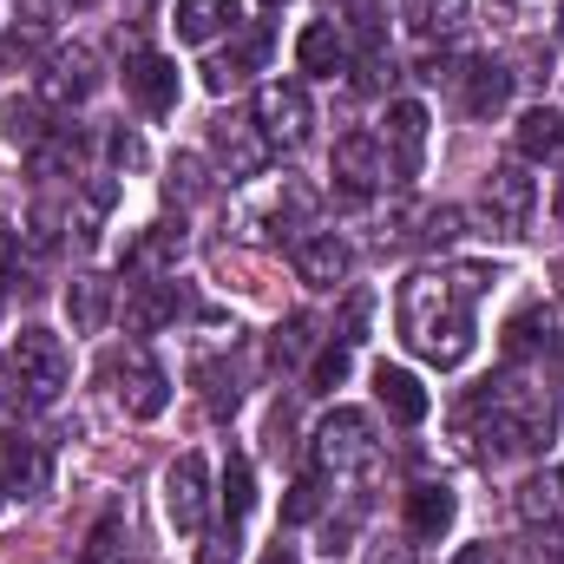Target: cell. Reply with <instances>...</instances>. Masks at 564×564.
Returning <instances> with one entry per match:
<instances>
[{"instance_id":"cell-1","label":"cell","mask_w":564,"mask_h":564,"mask_svg":"<svg viewBox=\"0 0 564 564\" xmlns=\"http://www.w3.org/2000/svg\"><path fill=\"white\" fill-rule=\"evenodd\" d=\"M486 289V270H414L401 282V302H394V322H401V341L433 361V368H459L473 355V295Z\"/></svg>"},{"instance_id":"cell-2","label":"cell","mask_w":564,"mask_h":564,"mask_svg":"<svg viewBox=\"0 0 564 564\" xmlns=\"http://www.w3.org/2000/svg\"><path fill=\"white\" fill-rule=\"evenodd\" d=\"M466 433L486 459L539 453L558 433V401H552V388H532V381H486L466 401Z\"/></svg>"},{"instance_id":"cell-3","label":"cell","mask_w":564,"mask_h":564,"mask_svg":"<svg viewBox=\"0 0 564 564\" xmlns=\"http://www.w3.org/2000/svg\"><path fill=\"white\" fill-rule=\"evenodd\" d=\"M66 375H73L66 341L53 328H20V341H13V381L26 388V401H53L66 388Z\"/></svg>"},{"instance_id":"cell-4","label":"cell","mask_w":564,"mask_h":564,"mask_svg":"<svg viewBox=\"0 0 564 564\" xmlns=\"http://www.w3.org/2000/svg\"><path fill=\"white\" fill-rule=\"evenodd\" d=\"M315 466H322V473L375 466V421H368L361 408H335L328 421L315 426Z\"/></svg>"},{"instance_id":"cell-5","label":"cell","mask_w":564,"mask_h":564,"mask_svg":"<svg viewBox=\"0 0 564 564\" xmlns=\"http://www.w3.org/2000/svg\"><path fill=\"white\" fill-rule=\"evenodd\" d=\"M106 375L119 381V408H126L132 421H158V414L171 408V381H164V368H158L144 348L112 355V368H106Z\"/></svg>"},{"instance_id":"cell-6","label":"cell","mask_w":564,"mask_h":564,"mask_svg":"<svg viewBox=\"0 0 564 564\" xmlns=\"http://www.w3.org/2000/svg\"><path fill=\"white\" fill-rule=\"evenodd\" d=\"M532 204H539L532 171H525V164H492V177H486V191H479L486 224H492V230H506V237H519V230H525V217H532Z\"/></svg>"},{"instance_id":"cell-7","label":"cell","mask_w":564,"mask_h":564,"mask_svg":"<svg viewBox=\"0 0 564 564\" xmlns=\"http://www.w3.org/2000/svg\"><path fill=\"white\" fill-rule=\"evenodd\" d=\"M164 519L177 532H204V519H210V466L197 453L171 459V473H164Z\"/></svg>"},{"instance_id":"cell-8","label":"cell","mask_w":564,"mask_h":564,"mask_svg":"<svg viewBox=\"0 0 564 564\" xmlns=\"http://www.w3.org/2000/svg\"><path fill=\"white\" fill-rule=\"evenodd\" d=\"M381 151H388V177H394V184L421 177V164H426V106L421 99H394V106H388Z\"/></svg>"},{"instance_id":"cell-9","label":"cell","mask_w":564,"mask_h":564,"mask_svg":"<svg viewBox=\"0 0 564 564\" xmlns=\"http://www.w3.org/2000/svg\"><path fill=\"white\" fill-rule=\"evenodd\" d=\"M257 132L270 144L308 139V93H302L295 79H263V86H257Z\"/></svg>"},{"instance_id":"cell-10","label":"cell","mask_w":564,"mask_h":564,"mask_svg":"<svg viewBox=\"0 0 564 564\" xmlns=\"http://www.w3.org/2000/svg\"><path fill=\"white\" fill-rule=\"evenodd\" d=\"M210 158L224 164V177H257L270 164V139L257 132V119H217L210 126Z\"/></svg>"},{"instance_id":"cell-11","label":"cell","mask_w":564,"mask_h":564,"mask_svg":"<svg viewBox=\"0 0 564 564\" xmlns=\"http://www.w3.org/2000/svg\"><path fill=\"white\" fill-rule=\"evenodd\" d=\"M335 184L348 197H368V191L388 184V151H381L375 132H348V139L335 144Z\"/></svg>"},{"instance_id":"cell-12","label":"cell","mask_w":564,"mask_h":564,"mask_svg":"<svg viewBox=\"0 0 564 564\" xmlns=\"http://www.w3.org/2000/svg\"><path fill=\"white\" fill-rule=\"evenodd\" d=\"M126 93L139 99L144 119H171V112H177V66H171L164 53H132V66H126Z\"/></svg>"},{"instance_id":"cell-13","label":"cell","mask_w":564,"mask_h":564,"mask_svg":"<svg viewBox=\"0 0 564 564\" xmlns=\"http://www.w3.org/2000/svg\"><path fill=\"white\" fill-rule=\"evenodd\" d=\"M289 263H295V276L308 282V289H335V282H348V243L335 237V230H315V237H295V250H289Z\"/></svg>"},{"instance_id":"cell-14","label":"cell","mask_w":564,"mask_h":564,"mask_svg":"<svg viewBox=\"0 0 564 564\" xmlns=\"http://www.w3.org/2000/svg\"><path fill=\"white\" fill-rule=\"evenodd\" d=\"M93 86H99V53H93V46H66V53H53L46 73H40V99H53V106L86 99Z\"/></svg>"},{"instance_id":"cell-15","label":"cell","mask_w":564,"mask_h":564,"mask_svg":"<svg viewBox=\"0 0 564 564\" xmlns=\"http://www.w3.org/2000/svg\"><path fill=\"white\" fill-rule=\"evenodd\" d=\"M295 66H302V73H315V79L348 73V33H341L335 20H308V26H302V40H295Z\"/></svg>"},{"instance_id":"cell-16","label":"cell","mask_w":564,"mask_h":564,"mask_svg":"<svg viewBox=\"0 0 564 564\" xmlns=\"http://www.w3.org/2000/svg\"><path fill=\"white\" fill-rule=\"evenodd\" d=\"M375 401L388 408V421H394V426H421L426 408H433V401H426V388H421V375L388 368V361L375 368Z\"/></svg>"},{"instance_id":"cell-17","label":"cell","mask_w":564,"mask_h":564,"mask_svg":"<svg viewBox=\"0 0 564 564\" xmlns=\"http://www.w3.org/2000/svg\"><path fill=\"white\" fill-rule=\"evenodd\" d=\"M243 20V7L237 0H177V13H171V26H177V40L184 46H210L217 33H230Z\"/></svg>"},{"instance_id":"cell-18","label":"cell","mask_w":564,"mask_h":564,"mask_svg":"<svg viewBox=\"0 0 564 564\" xmlns=\"http://www.w3.org/2000/svg\"><path fill=\"white\" fill-rule=\"evenodd\" d=\"M453 512H459V499H453V486H440V479H421V486L408 492V532L426 539V545L453 532Z\"/></svg>"},{"instance_id":"cell-19","label":"cell","mask_w":564,"mask_h":564,"mask_svg":"<svg viewBox=\"0 0 564 564\" xmlns=\"http://www.w3.org/2000/svg\"><path fill=\"white\" fill-rule=\"evenodd\" d=\"M263 59H270V26H250L224 59H210V66H204V86H210V93H230V86H243Z\"/></svg>"},{"instance_id":"cell-20","label":"cell","mask_w":564,"mask_h":564,"mask_svg":"<svg viewBox=\"0 0 564 564\" xmlns=\"http://www.w3.org/2000/svg\"><path fill=\"white\" fill-rule=\"evenodd\" d=\"M459 99H466L473 119H492V112H506V99H512V73H506L499 59H473V66L459 73Z\"/></svg>"},{"instance_id":"cell-21","label":"cell","mask_w":564,"mask_h":564,"mask_svg":"<svg viewBox=\"0 0 564 564\" xmlns=\"http://www.w3.org/2000/svg\"><path fill=\"white\" fill-rule=\"evenodd\" d=\"M164 322H177V282H132V295H126V328L132 335H158Z\"/></svg>"},{"instance_id":"cell-22","label":"cell","mask_w":564,"mask_h":564,"mask_svg":"<svg viewBox=\"0 0 564 564\" xmlns=\"http://www.w3.org/2000/svg\"><path fill=\"white\" fill-rule=\"evenodd\" d=\"M512 144H519V158H525V164H545V158H564V112H558V106H532V112L519 119V132H512Z\"/></svg>"},{"instance_id":"cell-23","label":"cell","mask_w":564,"mask_h":564,"mask_svg":"<svg viewBox=\"0 0 564 564\" xmlns=\"http://www.w3.org/2000/svg\"><path fill=\"white\" fill-rule=\"evenodd\" d=\"M519 519L525 525H564V466H545V473H532L525 486H519Z\"/></svg>"},{"instance_id":"cell-24","label":"cell","mask_w":564,"mask_h":564,"mask_svg":"<svg viewBox=\"0 0 564 564\" xmlns=\"http://www.w3.org/2000/svg\"><path fill=\"white\" fill-rule=\"evenodd\" d=\"M66 315H73L79 335H99V328L112 322V282L106 276H73V289H66Z\"/></svg>"},{"instance_id":"cell-25","label":"cell","mask_w":564,"mask_h":564,"mask_svg":"<svg viewBox=\"0 0 564 564\" xmlns=\"http://www.w3.org/2000/svg\"><path fill=\"white\" fill-rule=\"evenodd\" d=\"M0 139L20 144V151H40V144L53 139V132H46L40 99H0Z\"/></svg>"},{"instance_id":"cell-26","label":"cell","mask_w":564,"mask_h":564,"mask_svg":"<svg viewBox=\"0 0 564 564\" xmlns=\"http://www.w3.org/2000/svg\"><path fill=\"white\" fill-rule=\"evenodd\" d=\"M7 473H13V492L33 499V492L46 486V453H40V440H20V433H13V440H7Z\"/></svg>"},{"instance_id":"cell-27","label":"cell","mask_w":564,"mask_h":564,"mask_svg":"<svg viewBox=\"0 0 564 564\" xmlns=\"http://www.w3.org/2000/svg\"><path fill=\"white\" fill-rule=\"evenodd\" d=\"M250 506H257L250 459H243V453H230V466H224V519H230V525H243V519H250Z\"/></svg>"},{"instance_id":"cell-28","label":"cell","mask_w":564,"mask_h":564,"mask_svg":"<svg viewBox=\"0 0 564 564\" xmlns=\"http://www.w3.org/2000/svg\"><path fill=\"white\" fill-rule=\"evenodd\" d=\"M79 564H126V519H119V512H106V519L86 532Z\"/></svg>"},{"instance_id":"cell-29","label":"cell","mask_w":564,"mask_h":564,"mask_svg":"<svg viewBox=\"0 0 564 564\" xmlns=\"http://www.w3.org/2000/svg\"><path fill=\"white\" fill-rule=\"evenodd\" d=\"M348 381V341H328L315 361H308V394H335Z\"/></svg>"},{"instance_id":"cell-30","label":"cell","mask_w":564,"mask_h":564,"mask_svg":"<svg viewBox=\"0 0 564 564\" xmlns=\"http://www.w3.org/2000/svg\"><path fill=\"white\" fill-rule=\"evenodd\" d=\"M308 335H315V322H308V315H289V322L276 328V341H270V361H276V368H289V361H302Z\"/></svg>"},{"instance_id":"cell-31","label":"cell","mask_w":564,"mask_h":564,"mask_svg":"<svg viewBox=\"0 0 564 564\" xmlns=\"http://www.w3.org/2000/svg\"><path fill=\"white\" fill-rule=\"evenodd\" d=\"M315 512H322V479H295L289 499H282V519H289V525H308Z\"/></svg>"},{"instance_id":"cell-32","label":"cell","mask_w":564,"mask_h":564,"mask_svg":"<svg viewBox=\"0 0 564 564\" xmlns=\"http://www.w3.org/2000/svg\"><path fill=\"white\" fill-rule=\"evenodd\" d=\"M177 243H184V237H177V230H171V224H158V230H151V237H144L139 250H132V263H139V270H158V263H164V257H177Z\"/></svg>"},{"instance_id":"cell-33","label":"cell","mask_w":564,"mask_h":564,"mask_svg":"<svg viewBox=\"0 0 564 564\" xmlns=\"http://www.w3.org/2000/svg\"><path fill=\"white\" fill-rule=\"evenodd\" d=\"M539 328H552L539 308H532V315H519V322L506 328V348H512V355H532V348H539Z\"/></svg>"},{"instance_id":"cell-34","label":"cell","mask_w":564,"mask_h":564,"mask_svg":"<svg viewBox=\"0 0 564 564\" xmlns=\"http://www.w3.org/2000/svg\"><path fill=\"white\" fill-rule=\"evenodd\" d=\"M368 308H375V295H368V289H355V295H348V315H341V341H348V348L361 341V328H368Z\"/></svg>"},{"instance_id":"cell-35","label":"cell","mask_w":564,"mask_h":564,"mask_svg":"<svg viewBox=\"0 0 564 564\" xmlns=\"http://www.w3.org/2000/svg\"><path fill=\"white\" fill-rule=\"evenodd\" d=\"M421 237H433V243H453V237H459V210H453V204L426 210V230H421Z\"/></svg>"},{"instance_id":"cell-36","label":"cell","mask_w":564,"mask_h":564,"mask_svg":"<svg viewBox=\"0 0 564 564\" xmlns=\"http://www.w3.org/2000/svg\"><path fill=\"white\" fill-rule=\"evenodd\" d=\"M197 564H237V525H224V532L197 552Z\"/></svg>"},{"instance_id":"cell-37","label":"cell","mask_w":564,"mask_h":564,"mask_svg":"<svg viewBox=\"0 0 564 564\" xmlns=\"http://www.w3.org/2000/svg\"><path fill=\"white\" fill-rule=\"evenodd\" d=\"M33 46H40V33L26 26V33H7L0 40V66H13V59H33Z\"/></svg>"},{"instance_id":"cell-38","label":"cell","mask_w":564,"mask_h":564,"mask_svg":"<svg viewBox=\"0 0 564 564\" xmlns=\"http://www.w3.org/2000/svg\"><path fill=\"white\" fill-rule=\"evenodd\" d=\"M106 151H112V164H126V171H132V164H144V144L132 139V132H112V139H106Z\"/></svg>"},{"instance_id":"cell-39","label":"cell","mask_w":564,"mask_h":564,"mask_svg":"<svg viewBox=\"0 0 564 564\" xmlns=\"http://www.w3.org/2000/svg\"><path fill=\"white\" fill-rule=\"evenodd\" d=\"M171 197H197V158H177L171 164Z\"/></svg>"},{"instance_id":"cell-40","label":"cell","mask_w":564,"mask_h":564,"mask_svg":"<svg viewBox=\"0 0 564 564\" xmlns=\"http://www.w3.org/2000/svg\"><path fill=\"white\" fill-rule=\"evenodd\" d=\"M368 564H408V545H375Z\"/></svg>"},{"instance_id":"cell-41","label":"cell","mask_w":564,"mask_h":564,"mask_svg":"<svg viewBox=\"0 0 564 564\" xmlns=\"http://www.w3.org/2000/svg\"><path fill=\"white\" fill-rule=\"evenodd\" d=\"M453 564H499V558H492V545H466Z\"/></svg>"},{"instance_id":"cell-42","label":"cell","mask_w":564,"mask_h":564,"mask_svg":"<svg viewBox=\"0 0 564 564\" xmlns=\"http://www.w3.org/2000/svg\"><path fill=\"white\" fill-rule=\"evenodd\" d=\"M263 564H295V545H270V552H263Z\"/></svg>"},{"instance_id":"cell-43","label":"cell","mask_w":564,"mask_h":564,"mask_svg":"<svg viewBox=\"0 0 564 564\" xmlns=\"http://www.w3.org/2000/svg\"><path fill=\"white\" fill-rule=\"evenodd\" d=\"M7 257H13V237H7V230H0V263H7Z\"/></svg>"},{"instance_id":"cell-44","label":"cell","mask_w":564,"mask_h":564,"mask_svg":"<svg viewBox=\"0 0 564 564\" xmlns=\"http://www.w3.org/2000/svg\"><path fill=\"white\" fill-rule=\"evenodd\" d=\"M558 217H564V177H558Z\"/></svg>"},{"instance_id":"cell-45","label":"cell","mask_w":564,"mask_h":564,"mask_svg":"<svg viewBox=\"0 0 564 564\" xmlns=\"http://www.w3.org/2000/svg\"><path fill=\"white\" fill-rule=\"evenodd\" d=\"M0 308H7V276H0Z\"/></svg>"},{"instance_id":"cell-46","label":"cell","mask_w":564,"mask_h":564,"mask_svg":"<svg viewBox=\"0 0 564 564\" xmlns=\"http://www.w3.org/2000/svg\"><path fill=\"white\" fill-rule=\"evenodd\" d=\"M73 7H99V0H73Z\"/></svg>"},{"instance_id":"cell-47","label":"cell","mask_w":564,"mask_h":564,"mask_svg":"<svg viewBox=\"0 0 564 564\" xmlns=\"http://www.w3.org/2000/svg\"><path fill=\"white\" fill-rule=\"evenodd\" d=\"M558 26H564V0H558Z\"/></svg>"},{"instance_id":"cell-48","label":"cell","mask_w":564,"mask_h":564,"mask_svg":"<svg viewBox=\"0 0 564 564\" xmlns=\"http://www.w3.org/2000/svg\"><path fill=\"white\" fill-rule=\"evenodd\" d=\"M0 506H7V486H0Z\"/></svg>"},{"instance_id":"cell-49","label":"cell","mask_w":564,"mask_h":564,"mask_svg":"<svg viewBox=\"0 0 564 564\" xmlns=\"http://www.w3.org/2000/svg\"><path fill=\"white\" fill-rule=\"evenodd\" d=\"M263 7H282V0H263Z\"/></svg>"}]
</instances>
